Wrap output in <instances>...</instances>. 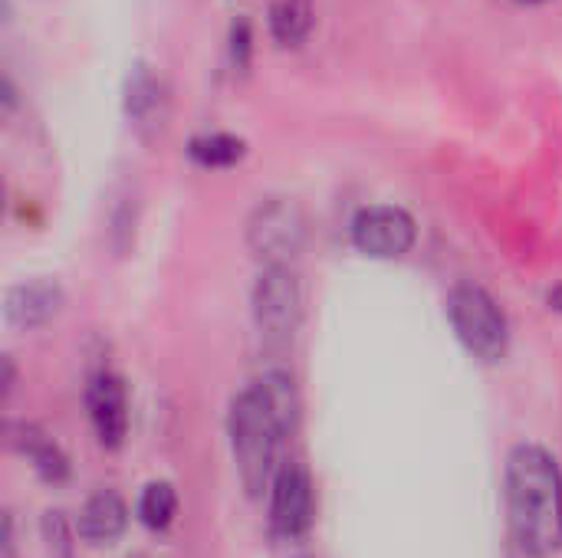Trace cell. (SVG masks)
I'll return each instance as SVG.
<instances>
[{
	"instance_id": "5b68a950",
	"label": "cell",
	"mask_w": 562,
	"mask_h": 558,
	"mask_svg": "<svg viewBox=\"0 0 562 558\" xmlns=\"http://www.w3.org/2000/svg\"><path fill=\"white\" fill-rule=\"evenodd\" d=\"M303 237H306V220H303L300 207L290 201H270V204L257 207L250 230H247L250 250L267 266H286V260H293L300 253Z\"/></svg>"
},
{
	"instance_id": "9a60e30c",
	"label": "cell",
	"mask_w": 562,
	"mask_h": 558,
	"mask_svg": "<svg viewBox=\"0 0 562 558\" xmlns=\"http://www.w3.org/2000/svg\"><path fill=\"white\" fill-rule=\"evenodd\" d=\"M43 536H46V546H49V556L53 558H72V536L66 529V520L63 513H46L43 516Z\"/></svg>"
},
{
	"instance_id": "3957f363",
	"label": "cell",
	"mask_w": 562,
	"mask_h": 558,
	"mask_svg": "<svg viewBox=\"0 0 562 558\" xmlns=\"http://www.w3.org/2000/svg\"><path fill=\"white\" fill-rule=\"evenodd\" d=\"M448 319L461 345L481 362H501L510 345V326L497 299L477 283H458L448 293Z\"/></svg>"
},
{
	"instance_id": "8fae6325",
	"label": "cell",
	"mask_w": 562,
	"mask_h": 558,
	"mask_svg": "<svg viewBox=\"0 0 562 558\" xmlns=\"http://www.w3.org/2000/svg\"><path fill=\"white\" fill-rule=\"evenodd\" d=\"M10 441H13V447L33 464V470L40 474V480H46V483H63L66 477H69V460H66V454L56 447V441H49L40 428H33V424H13V431H10Z\"/></svg>"
},
{
	"instance_id": "6da1fadb",
	"label": "cell",
	"mask_w": 562,
	"mask_h": 558,
	"mask_svg": "<svg viewBox=\"0 0 562 558\" xmlns=\"http://www.w3.org/2000/svg\"><path fill=\"white\" fill-rule=\"evenodd\" d=\"M510 536L524 556L550 558L562 549V480L557 457L540 444H520L504 474Z\"/></svg>"
},
{
	"instance_id": "7c38bea8",
	"label": "cell",
	"mask_w": 562,
	"mask_h": 558,
	"mask_svg": "<svg viewBox=\"0 0 562 558\" xmlns=\"http://www.w3.org/2000/svg\"><path fill=\"white\" fill-rule=\"evenodd\" d=\"M313 20L310 0H277L270 7V33L280 46H300L310 36Z\"/></svg>"
},
{
	"instance_id": "5bb4252c",
	"label": "cell",
	"mask_w": 562,
	"mask_h": 558,
	"mask_svg": "<svg viewBox=\"0 0 562 558\" xmlns=\"http://www.w3.org/2000/svg\"><path fill=\"white\" fill-rule=\"evenodd\" d=\"M178 513V493L171 483H148L138 497V520L148 529H168Z\"/></svg>"
},
{
	"instance_id": "30bf717a",
	"label": "cell",
	"mask_w": 562,
	"mask_h": 558,
	"mask_svg": "<svg viewBox=\"0 0 562 558\" xmlns=\"http://www.w3.org/2000/svg\"><path fill=\"white\" fill-rule=\"evenodd\" d=\"M125 526H128V506L112 490H99L95 497H89L86 506L79 510V520H76L79 539H86L92 546L115 543L125 533Z\"/></svg>"
},
{
	"instance_id": "52a82bcc",
	"label": "cell",
	"mask_w": 562,
	"mask_h": 558,
	"mask_svg": "<svg viewBox=\"0 0 562 558\" xmlns=\"http://www.w3.org/2000/svg\"><path fill=\"white\" fill-rule=\"evenodd\" d=\"M313 480L306 467L283 464L270 483V526L280 539H300L313 526Z\"/></svg>"
},
{
	"instance_id": "277c9868",
	"label": "cell",
	"mask_w": 562,
	"mask_h": 558,
	"mask_svg": "<svg viewBox=\"0 0 562 558\" xmlns=\"http://www.w3.org/2000/svg\"><path fill=\"white\" fill-rule=\"evenodd\" d=\"M300 280L290 266H263L254 283V322L267 339H290L300 322Z\"/></svg>"
},
{
	"instance_id": "9c48e42d",
	"label": "cell",
	"mask_w": 562,
	"mask_h": 558,
	"mask_svg": "<svg viewBox=\"0 0 562 558\" xmlns=\"http://www.w3.org/2000/svg\"><path fill=\"white\" fill-rule=\"evenodd\" d=\"M63 286L53 280H30L7 289L3 319L13 329H40L63 309Z\"/></svg>"
},
{
	"instance_id": "2e32d148",
	"label": "cell",
	"mask_w": 562,
	"mask_h": 558,
	"mask_svg": "<svg viewBox=\"0 0 562 558\" xmlns=\"http://www.w3.org/2000/svg\"><path fill=\"white\" fill-rule=\"evenodd\" d=\"M550 303H557V309H562V289H557V293H550Z\"/></svg>"
},
{
	"instance_id": "ba28073f",
	"label": "cell",
	"mask_w": 562,
	"mask_h": 558,
	"mask_svg": "<svg viewBox=\"0 0 562 558\" xmlns=\"http://www.w3.org/2000/svg\"><path fill=\"white\" fill-rule=\"evenodd\" d=\"M86 405H89V418H92L99 444L109 451L122 447L128 434V395H125L122 378L99 372L86 388Z\"/></svg>"
},
{
	"instance_id": "7a4b0ae2",
	"label": "cell",
	"mask_w": 562,
	"mask_h": 558,
	"mask_svg": "<svg viewBox=\"0 0 562 558\" xmlns=\"http://www.w3.org/2000/svg\"><path fill=\"white\" fill-rule=\"evenodd\" d=\"M227 431H231V451H234L240 483L250 497H260L280 470L277 454H280V441L286 434V424L280 421L277 408L270 405V398L260 385L244 388L231 401Z\"/></svg>"
},
{
	"instance_id": "e0dca14e",
	"label": "cell",
	"mask_w": 562,
	"mask_h": 558,
	"mask_svg": "<svg viewBox=\"0 0 562 558\" xmlns=\"http://www.w3.org/2000/svg\"><path fill=\"white\" fill-rule=\"evenodd\" d=\"M520 3H543V0H520Z\"/></svg>"
},
{
	"instance_id": "8992f818",
	"label": "cell",
	"mask_w": 562,
	"mask_h": 558,
	"mask_svg": "<svg viewBox=\"0 0 562 558\" xmlns=\"http://www.w3.org/2000/svg\"><path fill=\"white\" fill-rule=\"evenodd\" d=\"M415 220L408 210L392 204H375L356 214L352 220V243L359 253L375 260H398L415 247Z\"/></svg>"
},
{
	"instance_id": "4fadbf2b",
	"label": "cell",
	"mask_w": 562,
	"mask_h": 558,
	"mask_svg": "<svg viewBox=\"0 0 562 558\" xmlns=\"http://www.w3.org/2000/svg\"><path fill=\"white\" fill-rule=\"evenodd\" d=\"M188 155L191 161H198L201 168H231L237 164L244 155H247V145L244 138L237 135H224V132H214V135H201L188 145Z\"/></svg>"
}]
</instances>
